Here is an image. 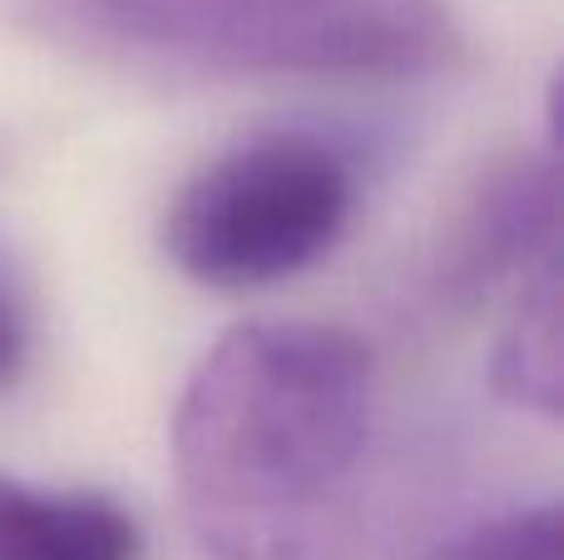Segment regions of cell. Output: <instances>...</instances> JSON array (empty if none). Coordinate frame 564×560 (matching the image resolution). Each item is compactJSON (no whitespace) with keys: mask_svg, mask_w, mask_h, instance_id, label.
Masks as SVG:
<instances>
[{"mask_svg":"<svg viewBox=\"0 0 564 560\" xmlns=\"http://www.w3.org/2000/svg\"><path fill=\"white\" fill-rule=\"evenodd\" d=\"M371 432V353L332 323L228 327L169 427L178 506L214 560H302Z\"/></svg>","mask_w":564,"mask_h":560,"instance_id":"cell-1","label":"cell"},{"mask_svg":"<svg viewBox=\"0 0 564 560\" xmlns=\"http://www.w3.org/2000/svg\"><path fill=\"white\" fill-rule=\"evenodd\" d=\"M30 30L115 65L238 79H406L456 60L441 0H10Z\"/></svg>","mask_w":564,"mask_h":560,"instance_id":"cell-2","label":"cell"},{"mask_svg":"<svg viewBox=\"0 0 564 560\" xmlns=\"http://www.w3.org/2000/svg\"><path fill=\"white\" fill-rule=\"evenodd\" d=\"M357 208V169L307 129H268L224 149L174 194L164 254L218 293H253L307 273Z\"/></svg>","mask_w":564,"mask_h":560,"instance_id":"cell-3","label":"cell"},{"mask_svg":"<svg viewBox=\"0 0 564 560\" xmlns=\"http://www.w3.org/2000/svg\"><path fill=\"white\" fill-rule=\"evenodd\" d=\"M545 258H555V164L545 154H516L460 204L441 244L436 283L451 303H476L506 278H530Z\"/></svg>","mask_w":564,"mask_h":560,"instance_id":"cell-4","label":"cell"},{"mask_svg":"<svg viewBox=\"0 0 564 560\" xmlns=\"http://www.w3.org/2000/svg\"><path fill=\"white\" fill-rule=\"evenodd\" d=\"M139 551L144 531L115 496L0 472V560H139Z\"/></svg>","mask_w":564,"mask_h":560,"instance_id":"cell-5","label":"cell"},{"mask_svg":"<svg viewBox=\"0 0 564 560\" xmlns=\"http://www.w3.org/2000/svg\"><path fill=\"white\" fill-rule=\"evenodd\" d=\"M490 387L500 402L530 417L555 422L564 412V293H560V258L530 273L516 317L506 323L490 357Z\"/></svg>","mask_w":564,"mask_h":560,"instance_id":"cell-6","label":"cell"},{"mask_svg":"<svg viewBox=\"0 0 564 560\" xmlns=\"http://www.w3.org/2000/svg\"><path fill=\"white\" fill-rule=\"evenodd\" d=\"M431 560H560V502L486 516L436 546Z\"/></svg>","mask_w":564,"mask_h":560,"instance_id":"cell-7","label":"cell"},{"mask_svg":"<svg viewBox=\"0 0 564 560\" xmlns=\"http://www.w3.org/2000/svg\"><path fill=\"white\" fill-rule=\"evenodd\" d=\"M25 317H20V303L10 298V288L0 283V392L6 387H15L20 367H25Z\"/></svg>","mask_w":564,"mask_h":560,"instance_id":"cell-8","label":"cell"}]
</instances>
